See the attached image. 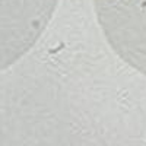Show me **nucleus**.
<instances>
[]
</instances>
